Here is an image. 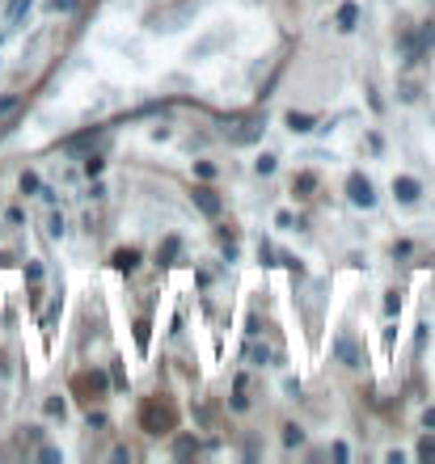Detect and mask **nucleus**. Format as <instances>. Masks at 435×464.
Instances as JSON below:
<instances>
[{
    "mask_svg": "<svg viewBox=\"0 0 435 464\" xmlns=\"http://www.w3.org/2000/svg\"><path fill=\"white\" fill-rule=\"evenodd\" d=\"M355 21H359V4L347 0V4L339 9V30H355Z\"/></svg>",
    "mask_w": 435,
    "mask_h": 464,
    "instance_id": "423d86ee",
    "label": "nucleus"
},
{
    "mask_svg": "<svg viewBox=\"0 0 435 464\" xmlns=\"http://www.w3.org/2000/svg\"><path fill=\"white\" fill-rule=\"evenodd\" d=\"M102 165H106V160H102V157H89V160H85V174H89V177H94V174H102Z\"/></svg>",
    "mask_w": 435,
    "mask_h": 464,
    "instance_id": "4468645a",
    "label": "nucleus"
},
{
    "mask_svg": "<svg viewBox=\"0 0 435 464\" xmlns=\"http://www.w3.org/2000/svg\"><path fill=\"white\" fill-rule=\"evenodd\" d=\"M135 262H140L135 249H119V254H114V271H135Z\"/></svg>",
    "mask_w": 435,
    "mask_h": 464,
    "instance_id": "0eeeda50",
    "label": "nucleus"
},
{
    "mask_svg": "<svg viewBox=\"0 0 435 464\" xmlns=\"http://www.w3.org/2000/svg\"><path fill=\"white\" fill-rule=\"evenodd\" d=\"M347 191H351V203H355V208H372V203H376V194H372V182H368L364 174H351Z\"/></svg>",
    "mask_w": 435,
    "mask_h": 464,
    "instance_id": "7ed1b4c3",
    "label": "nucleus"
},
{
    "mask_svg": "<svg viewBox=\"0 0 435 464\" xmlns=\"http://www.w3.org/2000/svg\"><path fill=\"white\" fill-rule=\"evenodd\" d=\"M140 422H144L152 435H161V431H174V410L165 405V401H148L144 410H140Z\"/></svg>",
    "mask_w": 435,
    "mask_h": 464,
    "instance_id": "f03ea898",
    "label": "nucleus"
},
{
    "mask_svg": "<svg viewBox=\"0 0 435 464\" xmlns=\"http://www.w3.org/2000/svg\"><path fill=\"white\" fill-rule=\"evenodd\" d=\"M259 174H275V157H262L259 160Z\"/></svg>",
    "mask_w": 435,
    "mask_h": 464,
    "instance_id": "aec40b11",
    "label": "nucleus"
},
{
    "mask_svg": "<svg viewBox=\"0 0 435 464\" xmlns=\"http://www.w3.org/2000/svg\"><path fill=\"white\" fill-rule=\"evenodd\" d=\"M26 9H30V0H13V4H9V26H17V21H21V17H26Z\"/></svg>",
    "mask_w": 435,
    "mask_h": 464,
    "instance_id": "1a4fd4ad",
    "label": "nucleus"
},
{
    "mask_svg": "<svg viewBox=\"0 0 435 464\" xmlns=\"http://www.w3.org/2000/svg\"><path fill=\"white\" fill-rule=\"evenodd\" d=\"M135 342H140V351H148V321H135Z\"/></svg>",
    "mask_w": 435,
    "mask_h": 464,
    "instance_id": "9b49d317",
    "label": "nucleus"
},
{
    "mask_svg": "<svg viewBox=\"0 0 435 464\" xmlns=\"http://www.w3.org/2000/svg\"><path fill=\"white\" fill-rule=\"evenodd\" d=\"M191 452H199V444H191V439H182V444H177V456H191Z\"/></svg>",
    "mask_w": 435,
    "mask_h": 464,
    "instance_id": "f3484780",
    "label": "nucleus"
},
{
    "mask_svg": "<svg viewBox=\"0 0 435 464\" xmlns=\"http://www.w3.org/2000/svg\"><path fill=\"white\" fill-rule=\"evenodd\" d=\"M259 135H262L259 114H237V118H228V140H233V144H254Z\"/></svg>",
    "mask_w": 435,
    "mask_h": 464,
    "instance_id": "f257e3e1",
    "label": "nucleus"
},
{
    "mask_svg": "<svg viewBox=\"0 0 435 464\" xmlns=\"http://www.w3.org/2000/svg\"><path fill=\"white\" fill-rule=\"evenodd\" d=\"M313 186H317V177H313V174H300V177H296V191H313Z\"/></svg>",
    "mask_w": 435,
    "mask_h": 464,
    "instance_id": "ddd939ff",
    "label": "nucleus"
},
{
    "mask_svg": "<svg viewBox=\"0 0 435 464\" xmlns=\"http://www.w3.org/2000/svg\"><path fill=\"white\" fill-rule=\"evenodd\" d=\"M194 203H199V211H203V216H220V199H216V191H211V186H199V191H194Z\"/></svg>",
    "mask_w": 435,
    "mask_h": 464,
    "instance_id": "20e7f679",
    "label": "nucleus"
},
{
    "mask_svg": "<svg viewBox=\"0 0 435 464\" xmlns=\"http://www.w3.org/2000/svg\"><path fill=\"white\" fill-rule=\"evenodd\" d=\"M300 439H305V435L296 431V427H288V431H283V444H300Z\"/></svg>",
    "mask_w": 435,
    "mask_h": 464,
    "instance_id": "a211bd4d",
    "label": "nucleus"
},
{
    "mask_svg": "<svg viewBox=\"0 0 435 464\" xmlns=\"http://www.w3.org/2000/svg\"><path fill=\"white\" fill-rule=\"evenodd\" d=\"M51 9L55 13H68V9H77V0H51Z\"/></svg>",
    "mask_w": 435,
    "mask_h": 464,
    "instance_id": "2eb2a0df",
    "label": "nucleus"
},
{
    "mask_svg": "<svg viewBox=\"0 0 435 464\" xmlns=\"http://www.w3.org/2000/svg\"><path fill=\"white\" fill-rule=\"evenodd\" d=\"M174 254H177V240L169 237V240H165V249H161V257H165V262H169V257H174Z\"/></svg>",
    "mask_w": 435,
    "mask_h": 464,
    "instance_id": "6ab92c4d",
    "label": "nucleus"
},
{
    "mask_svg": "<svg viewBox=\"0 0 435 464\" xmlns=\"http://www.w3.org/2000/svg\"><path fill=\"white\" fill-rule=\"evenodd\" d=\"M339 359H342V363H347V368H359V354H355L351 338H339Z\"/></svg>",
    "mask_w": 435,
    "mask_h": 464,
    "instance_id": "6e6552de",
    "label": "nucleus"
},
{
    "mask_svg": "<svg viewBox=\"0 0 435 464\" xmlns=\"http://www.w3.org/2000/svg\"><path fill=\"white\" fill-rule=\"evenodd\" d=\"M393 194H398V203H414L419 199V182L414 177H398L393 182Z\"/></svg>",
    "mask_w": 435,
    "mask_h": 464,
    "instance_id": "39448f33",
    "label": "nucleus"
},
{
    "mask_svg": "<svg viewBox=\"0 0 435 464\" xmlns=\"http://www.w3.org/2000/svg\"><path fill=\"white\" fill-rule=\"evenodd\" d=\"M288 127H291V131H313V118H308V114H296V110H291V114H288Z\"/></svg>",
    "mask_w": 435,
    "mask_h": 464,
    "instance_id": "9d476101",
    "label": "nucleus"
},
{
    "mask_svg": "<svg viewBox=\"0 0 435 464\" xmlns=\"http://www.w3.org/2000/svg\"><path fill=\"white\" fill-rule=\"evenodd\" d=\"M17 110V97H0V114H13Z\"/></svg>",
    "mask_w": 435,
    "mask_h": 464,
    "instance_id": "dca6fc26",
    "label": "nucleus"
},
{
    "mask_svg": "<svg viewBox=\"0 0 435 464\" xmlns=\"http://www.w3.org/2000/svg\"><path fill=\"white\" fill-rule=\"evenodd\" d=\"M419 456H423V460H435V439H431V435L419 444Z\"/></svg>",
    "mask_w": 435,
    "mask_h": 464,
    "instance_id": "f8f14e48",
    "label": "nucleus"
}]
</instances>
